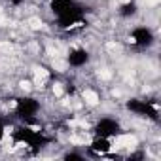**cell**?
Returning <instances> with one entry per match:
<instances>
[{
	"label": "cell",
	"mask_w": 161,
	"mask_h": 161,
	"mask_svg": "<svg viewBox=\"0 0 161 161\" xmlns=\"http://www.w3.org/2000/svg\"><path fill=\"white\" fill-rule=\"evenodd\" d=\"M63 159H66V161H84L86 157H84L82 153H78V152H66V153L63 155Z\"/></svg>",
	"instance_id": "30bf717a"
},
{
	"label": "cell",
	"mask_w": 161,
	"mask_h": 161,
	"mask_svg": "<svg viewBox=\"0 0 161 161\" xmlns=\"http://www.w3.org/2000/svg\"><path fill=\"white\" fill-rule=\"evenodd\" d=\"M49 12L53 14L59 29H70L74 25L86 23L87 14L78 0H49Z\"/></svg>",
	"instance_id": "6da1fadb"
},
{
	"label": "cell",
	"mask_w": 161,
	"mask_h": 161,
	"mask_svg": "<svg viewBox=\"0 0 161 161\" xmlns=\"http://www.w3.org/2000/svg\"><path fill=\"white\" fill-rule=\"evenodd\" d=\"M66 91L68 93H74V84H66Z\"/></svg>",
	"instance_id": "4fadbf2b"
},
{
	"label": "cell",
	"mask_w": 161,
	"mask_h": 161,
	"mask_svg": "<svg viewBox=\"0 0 161 161\" xmlns=\"http://www.w3.org/2000/svg\"><path fill=\"white\" fill-rule=\"evenodd\" d=\"M89 61H91V53H89L86 47L70 49L68 55H66V63H68L72 68H82V66H86Z\"/></svg>",
	"instance_id": "52a82bcc"
},
{
	"label": "cell",
	"mask_w": 161,
	"mask_h": 161,
	"mask_svg": "<svg viewBox=\"0 0 161 161\" xmlns=\"http://www.w3.org/2000/svg\"><path fill=\"white\" fill-rule=\"evenodd\" d=\"M112 150V142L110 138H103V136H95L89 144V152L95 155H106Z\"/></svg>",
	"instance_id": "ba28073f"
},
{
	"label": "cell",
	"mask_w": 161,
	"mask_h": 161,
	"mask_svg": "<svg viewBox=\"0 0 161 161\" xmlns=\"http://www.w3.org/2000/svg\"><path fill=\"white\" fill-rule=\"evenodd\" d=\"M125 108L133 114H136L138 118H146L150 121H159V110L150 103V101H142V99H129L125 103Z\"/></svg>",
	"instance_id": "277c9868"
},
{
	"label": "cell",
	"mask_w": 161,
	"mask_h": 161,
	"mask_svg": "<svg viewBox=\"0 0 161 161\" xmlns=\"http://www.w3.org/2000/svg\"><path fill=\"white\" fill-rule=\"evenodd\" d=\"M131 38H133V44L136 49H148L155 44V34L150 27L146 25H138L131 31Z\"/></svg>",
	"instance_id": "8992f818"
},
{
	"label": "cell",
	"mask_w": 161,
	"mask_h": 161,
	"mask_svg": "<svg viewBox=\"0 0 161 161\" xmlns=\"http://www.w3.org/2000/svg\"><path fill=\"white\" fill-rule=\"evenodd\" d=\"M12 136H14L15 142L27 144L34 155H36L40 150H44V148L51 142V138H49L47 135H44L42 131H34V129H31L29 125H19V127H15L14 133H12Z\"/></svg>",
	"instance_id": "7a4b0ae2"
},
{
	"label": "cell",
	"mask_w": 161,
	"mask_h": 161,
	"mask_svg": "<svg viewBox=\"0 0 161 161\" xmlns=\"http://www.w3.org/2000/svg\"><path fill=\"white\" fill-rule=\"evenodd\" d=\"M93 135L95 136H103V138H112V136H118L123 133V127L121 123L116 119V118H110V116H104L101 119H97V123L93 125Z\"/></svg>",
	"instance_id": "5b68a950"
},
{
	"label": "cell",
	"mask_w": 161,
	"mask_h": 161,
	"mask_svg": "<svg viewBox=\"0 0 161 161\" xmlns=\"http://www.w3.org/2000/svg\"><path fill=\"white\" fill-rule=\"evenodd\" d=\"M38 112H40V101L38 99L29 97V95L15 99V110H14L15 118L23 119V121H34Z\"/></svg>",
	"instance_id": "3957f363"
},
{
	"label": "cell",
	"mask_w": 161,
	"mask_h": 161,
	"mask_svg": "<svg viewBox=\"0 0 161 161\" xmlns=\"http://www.w3.org/2000/svg\"><path fill=\"white\" fill-rule=\"evenodd\" d=\"M23 2H25V0H10V4H12V6H21Z\"/></svg>",
	"instance_id": "7c38bea8"
},
{
	"label": "cell",
	"mask_w": 161,
	"mask_h": 161,
	"mask_svg": "<svg viewBox=\"0 0 161 161\" xmlns=\"http://www.w3.org/2000/svg\"><path fill=\"white\" fill-rule=\"evenodd\" d=\"M127 159H129V161H135V159H144V153H142V152H136V153H131Z\"/></svg>",
	"instance_id": "8fae6325"
},
{
	"label": "cell",
	"mask_w": 161,
	"mask_h": 161,
	"mask_svg": "<svg viewBox=\"0 0 161 161\" xmlns=\"http://www.w3.org/2000/svg\"><path fill=\"white\" fill-rule=\"evenodd\" d=\"M118 14H119V17H123V19H131V17H135V15L138 14V4L135 2V0H129V2H125V4L119 6Z\"/></svg>",
	"instance_id": "9c48e42d"
}]
</instances>
